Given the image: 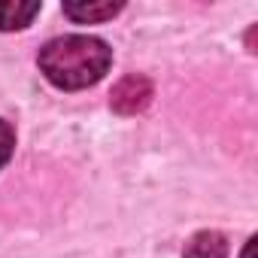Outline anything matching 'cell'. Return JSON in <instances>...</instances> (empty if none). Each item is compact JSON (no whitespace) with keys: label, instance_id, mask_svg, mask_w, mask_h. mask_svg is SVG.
I'll use <instances>...</instances> for the list:
<instances>
[{"label":"cell","instance_id":"cell-7","mask_svg":"<svg viewBox=\"0 0 258 258\" xmlns=\"http://www.w3.org/2000/svg\"><path fill=\"white\" fill-rule=\"evenodd\" d=\"M252 252H255V237L246 243V249H243V258H252Z\"/></svg>","mask_w":258,"mask_h":258},{"label":"cell","instance_id":"cell-5","mask_svg":"<svg viewBox=\"0 0 258 258\" xmlns=\"http://www.w3.org/2000/svg\"><path fill=\"white\" fill-rule=\"evenodd\" d=\"M115 13H121V4H64V16L79 22V25H91V22H106Z\"/></svg>","mask_w":258,"mask_h":258},{"label":"cell","instance_id":"cell-6","mask_svg":"<svg viewBox=\"0 0 258 258\" xmlns=\"http://www.w3.org/2000/svg\"><path fill=\"white\" fill-rule=\"evenodd\" d=\"M13 149H16V131L0 118V167L13 158Z\"/></svg>","mask_w":258,"mask_h":258},{"label":"cell","instance_id":"cell-4","mask_svg":"<svg viewBox=\"0 0 258 258\" xmlns=\"http://www.w3.org/2000/svg\"><path fill=\"white\" fill-rule=\"evenodd\" d=\"M185 258H228V240L219 231H201L185 243Z\"/></svg>","mask_w":258,"mask_h":258},{"label":"cell","instance_id":"cell-1","mask_svg":"<svg viewBox=\"0 0 258 258\" xmlns=\"http://www.w3.org/2000/svg\"><path fill=\"white\" fill-rule=\"evenodd\" d=\"M109 61H112L109 46L97 37H82V34L49 40L40 49V70L55 88L64 91H79L100 82L103 73L109 70Z\"/></svg>","mask_w":258,"mask_h":258},{"label":"cell","instance_id":"cell-3","mask_svg":"<svg viewBox=\"0 0 258 258\" xmlns=\"http://www.w3.org/2000/svg\"><path fill=\"white\" fill-rule=\"evenodd\" d=\"M40 13V4H25V0H0V31H22L34 22Z\"/></svg>","mask_w":258,"mask_h":258},{"label":"cell","instance_id":"cell-2","mask_svg":"<svg viewBox=\"0 0 258 258\" xmlns=\"http://www.w3.org/2000/svg\"><path fill=\"white\" fill-rule=\"evenodd\" d=\"M152 100V82L146 76H124L115 88H112V109L121 112V115H134V112H143Z\"/></svg>","mask_w":258,"mask_h":258}]
</instances>
